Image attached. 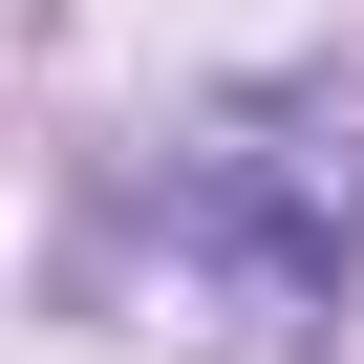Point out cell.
<instances>
[{
	"instance_id": "6da1fadb",
	"label": "cell",
	"mask_w": 364,
	"mask_h": 364,
	"mask_svg": "<svg viewBox=\"0 0 364 364\" xmlns=\"http://www.w3.org/2000/svg\"><path fill=\"white\" fill-rule=\"evenodd\" d=\"M171 236H193L257 321H321L343 257H364V129H343L321 86H236V107H193V129H171Z\"/></svg>"
}]
</instances>
